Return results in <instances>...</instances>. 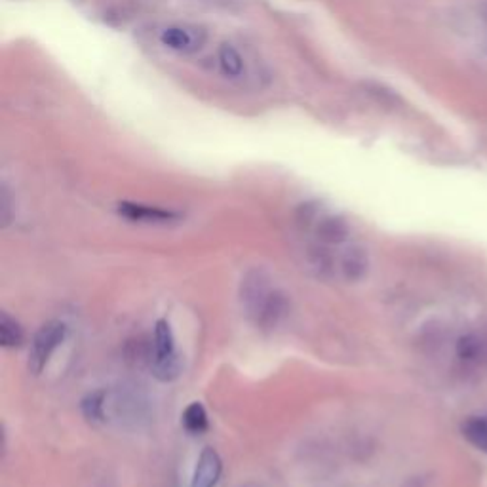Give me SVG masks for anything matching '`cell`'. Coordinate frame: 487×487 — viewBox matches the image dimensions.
I'll use <instances>...</instances> for the list:
<instances>
[{
  "mask_svg": "<svg viewBox=\"0 0 487 487\" xmlns=\"http://www.w3.org/2000/svg\"><path fill=\"white\" fill-rule=\"evenodd\" d=\"M65 336H67V326L63 322H60V320H52V322H46L35 333V337L31 341V349H29L31 373L38 375L46 368L55 349H58V346L65 341Z\"/></svg>",
  "mask_w": 487,
  "mask_h": 487,
  "instance_id": "3957f363",
  "label": "cell"
},
{
  "mask_svg": "<svg viewBox=\"0 0 487 487\" xmlns=\"http://www.w3.org/2000/svg\"><path fill=\"white\" fill-rule=\"evenodd\" d=\"M183 426L191 434H202L207 430V413L200 402H192L183 411Z\"/></svg>",
  "mask_w": 487,
  "mask_h": 487,
  "instance_id": "5bb4252c",
  "label": "cell"
},
{
  "mask_svg": "<svg viewBox=\"0 0 487 487\" xmlns=\"http://www.w3.org/2000/svg\"><path fill=\"white\" fill-rule=\"evenodd\" d=\"M403 487H423V483L419 480H410Z\"/></svg>",
  "mask_w": 487,
  "mask_h": 487,
  "instance_id": "2e32d148",
  "label": "cell"
},
{
  "mask_svg": "<svg viewBox=\"0 0 487 487\" xmlns=\"http://www.w3.org/2000/svg\"><path fill=\"white\" fill-rule=\"evenodd\" d=\"M215 61L219 73L232 82H244L248 78H252L249 77L252 71H249L248 55L239 46H234L231 43L221 45L215 55Z\"/></svg>",
  "mask_w": 487,
  "mask_h": 487,
  "instance_id": "5b68a950",
  "label": "cell"
},
{
  "mask_svg": "<svg viewBox=\"0 0 487 487\" xmlns=\"http://www.w3.org/2000/svg\"><path fill=\"white\" fill-rule=\"evenodd\" d=\"M369 259L364 248L351 246L341 257V271L349 282H358L368 274Z\"/></svg>",
  "mask_w": 487,
  "mask_h": 487,
  "instance_id": "8fae6325",
  "label": "cell"
},
{
  "mask_svg": "<svg viewBox=\"0 0 487 487\" xmlns=\"http://www.w3.org/2000/svg\"><path fill=\"white\" fill-rule=\"evenodd\" d=\"M316 236L322 244L337 246L349 239V225H346V221L343 217L324 215L316 223Z\"/></svg>",
  "mask_w": 487,
  "mask_h": 487,
  "instance_id": "9c48e42d",
  "label": "cell"
},
{
  "mask_svg": "<svg viewBox=\"0 0 487 487\" xmlns=\"http://www.w3.org/2000/svg\"><path fill=\"white\" fill-rule=\"evenodd\" d=\"M118 212L126 219L139 221V223H168L179 217L174 212L162 210V207H152V206L134 204V202H122L118 206Z\"/></svg>",
  "mask_w": 487,
  "mask_h": 487,
  "instance_id": "ba28073f",
  "label": "cell"
},
{
  "mask_svg": "<svg viewBox=\"0 0 487 487\" xmlns=\"http://www.w3.org/2000/svg\"><path fill=\"white\" fill-rule=\"evenodd\" d=\"M289 312V301L282 294V291H272L269 301L265 303V307L261 311V316L257 318V324L263 329H274L278 324L288 316Z\"/></svg>",
  "mask_w": 487,
  "mask_h": 487,
  "instance_id": "30bf717a",
  "label": "cell"
},
{
  "mask_svg": "<svg viewBox=\"0 0 487 487\" xmlns=\"http://www.w3.org/2000/svg\"><path fill=\"white\" fill-rule=\"evenodd\" d=\"M152 343H155V358H152V375L158 381H174L177 379V375L181 371V360L175 351V339L170 324L166 320H158L155 326V337H152Z\"/></svg>",
  "mask_w": 487,
  "mask_h": 487,
  "instance_id": "6da1fadb",
  "label": "cell"
},
{
  "mask_svg": "<svg viewBox=\"0 0 487 487\" xmlns=\"http://www.w3.org/2000/svg\"><path fill=\"white\" fill-rule=\"evenodd\" d=\"M457 356L472 368H487V324L465 333L457 341Z\"/></svg>",
  "mask_w": 487,
  "mask_h": 487,
  "instance_id": "8992f818",
  "label": "cell"
},
{
  "mask_svg": "<svg viewBox=\"0 0 487 487\" xmlns=\"http://www.w3.org/2000/svg\"><path fill=\"white\" fill-rule=\"evenodd\" d=\"M158 43L170 52L181 55H192L206 46L207 33L200 25L174 23L158 31Z\"/></svg>",
  "mask_w": 487,
  "mask_h": 487,
  "instance_id": "7a4b0ae2",
  "label": "cell"
},
{
  "mask_svg": "<svg viewBox=\"0 0 487 487\" xmlns=\"http://www.w3.org/2000/svg\"><path fill=\"white\" fill-rule=\"evenodd\" d=\"M25 339L21 324L16 318H12L8 312L0 314V345L4 349H16Z\"/></svg>",
  "mask_w": 487,
  "mask_h": 487,
  "instance_id": "7c38bea8",
  "label": "cell"
},
{
  "mask_svg": "<svg viewBox=\"0 0 487 487\" xmlns=\"http://www.w3.org/2000/svg\"><path fill=\"white\" fill-rule=\"evenodd\" d=\"M221 470H223V463L217 451L212 448H206L197 461V468H194L191 487H215L221 476Z\"/></svg>",
  "mask_w": 487,
  "mask_h": 487,
  "instance_id": "52a82bcc",
  "label": "cell"
},
{
  "mask_svg": "<svg viewBox=\"0 0 487 487\" xmlns=\"http://www.w3.org/2000/svg\"><path fill=\"white\" fill-rule=\"evenodd\" d=\"M10 210H12V197H10L8 189L4 187V189H3V221H4V227L8 225L10 219H12Z\"/></svg>",
  "mask_w": 487,
  "mask_h": 487,
  "instance_id": "9a60e30c",
  "label": "cell"
},
{
  "mask_svg": "<svg viewBox=\"0 0 487 487\" xmlns=\"http://www.w3.org/2000/svg\"><path fill=\"white\" fill-rule=\"evenodd\" d=\"M271 294H272V288H271L269 274L263 269L248 271L240 284V304L246 316L257 322V318L261 316V311L263 307H265Z\"/></svg>",
  "mask_w": 487,
  "mask_h": 487,
  "instance_id": "277c9868",
  "label": "cell"
},
{
  "mask_svg": "<svg viewBox=\"0 0 487 487\" xmlns=\"http://www.w3.org/2000/svg\"><path fill=\"white\" fill-rule=\"evenodd\" d=\"M463 436L476 450L487 453V417H470L463 425Z\"/></svg>",
  "mask_w": 487,
  "mask_h": 487,
  "instance_id": "4fadbf2b",
  "label": "cell"
}]
</instances>
